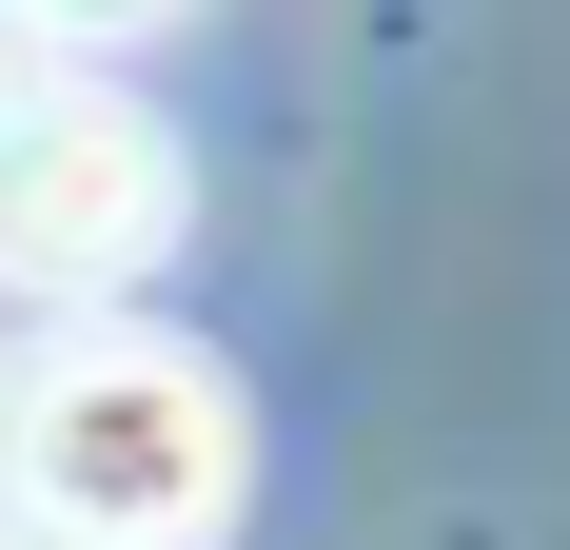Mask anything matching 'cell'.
Segmentation results:
<instances>
[{
  "instance_id": "3957f363",
  "label": "cell",
  "mask_w": 570,
  "mask_h": 550,
  "mask_svg": "<svg viewBox=\"0 0 570 550\" xmlns=\"http://www.w3.org/2000/svg\"><path fill=\"white\" fill-rule=\"evenodd\" d=\"M59 59H99V40H158V20H197V0H20Z\"/></svg>"
},
{
  "instance_id": "7a4b0ae2",
  "label": "cell",
  "mask_w": 570,
  "mask_h": 550,
  "mask_svg": "<svg viewBox=\"0 0 570 550\" xmlns=\"http://www.w3.org/2000/svg\"><path fill=\"white\" fill-rule=\"evenodd\" d=\"M177 217H197V177H177V138L118 99L99 59L40 79V99L0 118V295H40V315H118V295L177 256Z\"/></svg>"
},
{
  "instance_id": "277c9868",
  "label": "cell",
  "mask_w": 570,
  "mask_h": 550,
  "mask_svg": "<svg viewBox=\"0 0 570 550\" xmlns=\"http://www.w3.org/2000/svg\"><path fill=\"white\" fill-rule=\"evenodd\" d=\"M40 79H79V59H59V40H40V20H20V0H0V118L40 99Z\"/></svg>"
},
{
  "instance_id": "6da1fadb",
  "label": "cell",
  "mask_w": 570,
  "mask_h": 550,
  "mask_svg": "<svg viewBox=\"0 0 570 550\" xmlns=\"http://www.w3.org/2000/svg\"><path fill=\"white\" fill-rule=\"evenodd\" d=\"M256 492V413L197 334L59 315L0 374V550H217Z\"/></svg>"
}]
</instances>
